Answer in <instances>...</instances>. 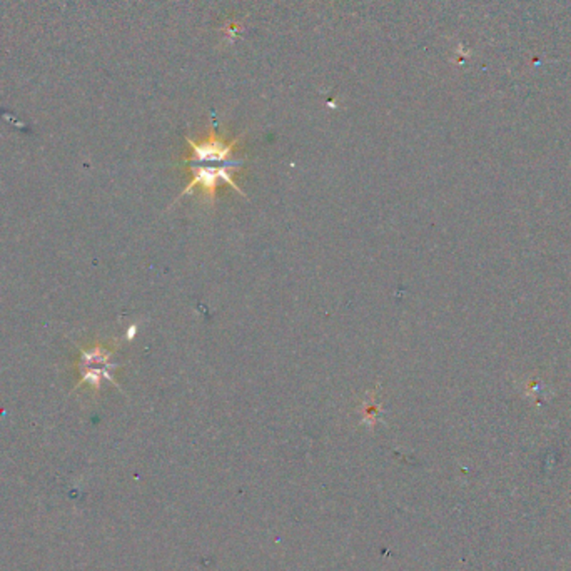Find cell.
Masks as SVG:
<instances>
[{
	"instance_id": "cell-1",
	"label": "cell",
	"mask_w": 571,
	"mask_h": 571,
	"mask_svg": "<svg viewBox=\"0 0 571 571\" xmlns=\"http://www.w3.org/2000/svg\"><path fill=\"white\" fill-rule=\"evenodd\" d=\"M241 164H243V161L226 164V166H219V167H214V166H186V171L191 175V181H189L186 189L179 194L177 200L184 198L187 194H191V191L194 187H200L204 200L208 199L209 204H214L216 202V189L221 183H226V184L234 187L236 192L246 198V194L241 191V187L237 186L236 181H234V173L241 167Z\"/></svg>"
},
{
	"instance_id": "cell-2",
	"label": "cell",
	"mask_w": 571,
	"mask_h": 571,
	"mask_svg": "<svg viewBox=\"0 0 571 571\" xmlns=\"http://www.w3.org/2000/svg\"><path fill=\"white\" fill-rule=\"evenodd\" d=\"M192 154L183 159V162H187L191 166H196L199 162H227L231 159V154L234 150V144L236 142H231V144H226L221 137L212 134L209 139H206L204 142H192L191 139H187ZM237 162V161H234ZM227 164H233V162H227Z\"/></svg>"
}]
</instances>
